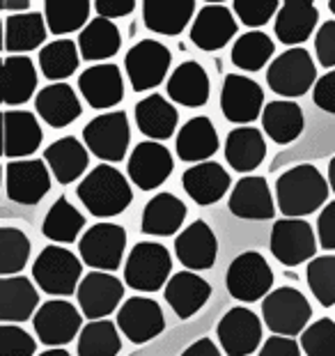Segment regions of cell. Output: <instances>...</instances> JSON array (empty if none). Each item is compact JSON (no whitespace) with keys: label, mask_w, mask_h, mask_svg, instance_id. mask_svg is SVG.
Wrapping results in <instances>:
<instances>
[{"label":"cell","mask_w":335,"mask_h":356,"mask_svg":"<svg viewBox=\"0 0 335 356\" xmlns=\"http://www.w3.org/2000/svg\"><path fill=\"white\" fill-rule=\"evenodd\" d=\"M273 40L260 30L241 35L232 47V63L243 72H260L273 56Z\"/></svg>","instance_id":"41"},{"label":"cell","mask_w":335,"mask_h":356,"mask_svg":"<svg viewBox=\"0 0 335 356\" xmlns=\"http://www.w3.org/2000/svg\"><path fill=\"white\" fill-rule=\"evenodd\" d=\"M126 232L117 223H97L79 241L81 260L97 271L113 274L124 255Z\"/></svg>","instance_id":"10"},{"label":"cell","mask_w":335,"mask_h":356,"mask_svg":"<svg viewBox=\"0 0 335 356\" xmlns=\"http://www.w3.org/2000/svg\"><path fill=\"white\" fill-rule=\"evenodd\" d=\"M174 253L177 260L191 271H204L211 269L218 255V241L214 230L204 221H193L184 232L177 234L174 239Z\"/></svg>","instance_id":"20"},{"label":"cell","mask_w":335,"mask_h":356,"mask_svg":"<svg viewBox=\"0 0 335 356\" xmlns=\"http://www.w3.org/2000/svg\"><path fill=\"white\" fill-rule=\"evenodd\" d=\"M317 234L324 251H335V200L322 209L317 218Z\"/></svg>","instance_id":"52"},{"label":"cell","mask_w":335,"mask_h":356,"mask_svg":"<svg viewBox=\"0 0 335 356\" xmlns=\"http://www.w3.org/2000/svg\"><path fill=\"white\" fill-rule=\"evenodd\" d=\"M264 106V90L253 79L241 74H227L223 90H220V108L230 122L239 127H248V122L257 120Z\"/></svg>","instance_id":"15"},{"label":"cell","mask_w":335,"mask_h":356,"mask_svg":"<svg viewBox=\"0 0 335 356\" xmlns=\"http://www.w3.org/2000/svg\"><path fill=\"white\" fill-rule=\"evenodd\" d=\"M181 186L191 195V200L207 207V204L218 202L230 188V175L220 163L216 161H204L197 163L193 168H188L181 175Z\"/></svg>","instance_id":"26"},{"label":"cell","mask_w":335,"mask_h":356,"mask_svg":"<svg viewBox=\"0 0 335 356\" xmlns=\"http://www.w3.org/2000/svg\"><path fill=\"white\" fill-rule=\"evenodd\" d=\"M260 356H301V350H299V345L294 343V338L271 336L262 345Z\"/></svg>","instance_id":"53"},{"label":"cell","mask_w":335,"mask_h":356,"mask_svg":"<svg viewBox=\"0 0 335 356\" xmlns=\"http://www.w3.org/2000/svg\"><path fill=\"white\" fill-rule=\"evenodd\" d=\"M85 147L104 163H117L126 156L129 140H131V127H129L126 113H104L83 129Z\"/></svg>","instance_id":"6"},{"label":"cell","mask_w":335,"mask_h":356,"mask_svg":"<svg viewBox=\"0 0 335 356\" xmlns=\"http://www.w3.org/2000/svg\"><path fill=\"white\" fill-rule=\"evenodd\" d=\"M40 356H72L67 350H63V347H56V350H47L44 354H40Z\"/></svg>","instance_id":"58"},{"label":"cell","mask_w":335,"mask_h":356,"mask_svg":"<svg viewBox=\"0 0 335 356\" xmlns=\"http://www.w3.org/2000/svg\"><path fill=\"white\" fill-rule=\"evenodd\" d=\"M76 195L90 214L97 218H111L122 214L133 202L129 179L111 163H99L76 188Z\"/></svg>","instance_id":"2"},{"label":"cell","mask_w":335,"mask_h":356,"mask_svg":"<svg viewBox=\"0 0 335 356\" xmlns=\"http://www.w3.org/2000/svg\"><path fill=\"white\" fill-rule=\"evenodd\" d=\"M317 79V67L306 49H287L273 60L266 72V83L276 95L303 97Z\"/></svg>","instance_id":"7"},{"label":"cell","mask_w":335,"mask_h":356,"mask_svg":"<svg viewBox=\"0 0 335 356\" xmlns=\"http://www.w3.org/2000/svg\"><path fill=\"white\" fill-rule=\"evenodd\" d=\"M165 90L174 104H181L186 108H197V106H204L209 102L211 83L204 67L197 65L195 60H188V63H181L172 72Z\"/></svg>","instance_id":"25"},{"label":"cell","mask_w":335,"mask_h":356,"mask_svg":"<svg viewBox=\"0 0 335 356\" xmlns=\"http://www.w3.org/2000/svg\"><path fill=\"white\" fill-rule=\"evenodd\" d=\"M303 111L294 102H271L264 106L262 113V127L266 136L278 143V145H289L301 136L303 131Z\"/></svg>","instance_id":"37"},{"label":"cell","mask_w":335,"mask_h":356,"mask_svg":"<svg viewBox=\"0 0 335 356\" xmlns=\"http://www.w3.org/2000/svg\"><path fill=\"white\" fill-rule=\"evenodd\" d=\"M79 90L92 108H113L124 97V81L120 67L115 65H95L88 67L79 76Z\"/></svg>","instance_id":"22"},{"label":"cell","mask_w":335,"mask_h":356,"mask_svg":"<svg viewBox=\"0 0 335 356\" xmlns=\"http://www.w3.org/2000/svg\"><path fill=\"white\" fill-rule=\"evenodd\" d=\"M122 340L117 327L108 320L90 322L79 336V356H117Z\"/></svg>","instance_id":"43"},{"label":"cell","mask_w":335,"mask_h":356,"mask_svg":"<svg viewBox=\"0 0 335 356\" xmlns=\"http://www.w3.org/2000/svg\"><path fill=\"white\" fill-rule=\"evenodd\" d=\"M83 228H85V216H83L65 195H60V198L51 204L49 214L42 223L44 237H49L51 241H56V244H72Z\"/></svg>","instance_id":"40"},{"label":"cell","mask_w":335,"mask_h":356,"mask_svg":"<svg viewBox=\"0 0 335 356\" xmlns=\"http://www.w3.org/2000/svg\"><path fill=\"white\" fill-rule=\"evenodd\" d=\"M42 74L49 81L58 83L70 79L79 67V44L72 40H56L40 51Z\"/></svg>","instance_id":"42"},{"label":"cell","mask_w":335,"mask_h":356,"mask_svg":"<svg viewBox=\"0 0 335 356\" xmlns=\"http://www.w3.org/2000/svg\"><path fill=\"white\" fill-rule=\"evenodd\" d=\"M88 152L90 149L81 140H76L74 136H65L44 149V161L60 184H72L88 170Z\"/></svg>","instance_id":"29"},{"label":"cell","mask_w":335,"mask_h":356,"mask_svg":"<svg viewBox=\"0 0 335 356\" xmlns=\"http://www.w3.org/2000/svg\"><path fill=\"white\" fill-rule=\"evenodd\" d=\"M117 327L136 345L149 343L152 338L161 336L165 329V317L161 306L154 299L131 297L122 304L117 313Z\"/></svg>","instance_id":"17"},{"label":"cell","mask_w":335,"mask_h":356,"mask_svg":"<svg viewBox=\"0 0 335 356\" xmlns=\"http://www.w3.org/2000/svg\"><path fill=\"white\" fill-rule=\"evenodd\" d=\"M95 10L99 12L101 19L113 21L131 14L136 10V3L133 0H99V3H95Z\"/></svg>","instance_id":"54"},{"label":"cell","mask_w":335,"mask_h":356,"mask_svg":"<svg viewBox=\"0 0 335 356\" xmlns=\"http://www.w3.org/2000/svg\"><path fill=\"white\" fill-rule=\"evenodd\" d=\"M120 47H122V35H120L117 26L113 24V21L101 19V17L90 21L79 35L81 58L88 60V63L113 58L120 51Z\"/></svg>","instance_id":"38"},{"label":"cell","mask_w":335,"mask_h":356,"mask_svg":"<svg viewBox=\"0 0 335 356\" xmlns=\"http://www.w3.org/2000/svg\"><path fill=\"white\" fill-rule=\"evenodd\" d=\"M76 299H79L83 317H88L90 322H99L106 315H111L124 299V285L113 274L90 271L88 276H83L79 290H76Z\"/></svg>","instance_id":"14"},{"label":"cell","mask_w":335,"mask_h":356,"mask_svg":"<svg viewBox=\"0 0 335 356\" xmlns=\"http://www.w3.org/2000/svg\"><path fill=\"white\" fill-rule=\"evenodd\" d=\"M30 257V239L26 232L19 228H0V274L7 276H21V269L26 267Z\"/></svg>","instance_id":"45"},{"label":"cell","mask_w":335,"mask_h":356,"mask_svg":"<svg viewBox=\"0 0 335 356\" xmlns=\"http://www.w3.org/2000/svg\"><path fill=\"white\" fill-rule=\"evenodd\" d=\"M315 53L322 67H335V21H326L315 35Z\"/></svg>","instance_id":"50"},{"label":"cell","mask_w":335,"mask_h":356,"mask_svg":"<svg viewBox=\"0 0 335 356\" xmlns=\"http://www.w3.org/2000/svg\"><path fill=\"white\" fill-rule=\"evenodd\" d=\"M181 356H220V350L209 338H202V340H197V343H193L188 350H184Z\"/></svg>","instance_id":"55"},{"label":"cell","mask_w":335,"mask_h":356,"mask_svg":"<svg viewBox=\"0 0 335 356\" xmlns=\"http://www.w3.org/2000/svg\"><path fill=\"white\" fill-rule=\"evenodd\" d=\"M35 350L37 343L28 331L14 324L0 327V356H33Z\"/></svg>","instance_id":"49"},{"label":"cell","mask_w":335,"mask_h":356,"mask_svg":"<svg viewBox=\"0 0 335 356\" xmlns=\"http://www.w3.org/2000/svg\"><path fill=\"white\" fill-rule=\"evenodd\" d=\"M329 184H331V191L335 193V156L331 159V163H329Z\"/></svg>","instance_id":"57"},{"label":"cell","mask_w":335,"mask_h":356,"mask_svg":"<svg viewBox=\"0 0 335 356\" xmlns=\"http://www.w3.org/2000/svg\"><path fill=\"white\" fill-rule=\"evenodd\" d=\"M170 49L156 40H142L129 49L124 67L133 92H147V90L161 86L168 70H170Z\"/></svg>","instance_id":"9"},{"label":"cell","mask_w":335,"mask_h":356,"mask_svg":"<svg viewBox=\"0 0 335 356\" xmlns=\"http://www.w3.org/2000/svg\"><path fill=\"white\" fill-rule=\"evenodd\" d=\"M83 324V313L76 310L74 304L63 299H51L44 306H40L37 315L33 317V327L37 331L42 345L51 347H63L79 336Z\"/></svg>","instance_id":"12"},{"label":"cell","mask_w":335,"mask_h":356,"mask_svg":"<svg viewBox=\"0 0 335 356\" xmlns=\"http://www.w3.org/2000/svg\"><path fill=\"white\" fill-rule=\"evenodd\" d=\"M211 297V285L195 271H179L165 285V301L181 320L193 317Z\"/></svg>","instance_id":"23"},{"label":"cell","mask_w":335,"mask_h":356,"mask_svg":"<svg viewBox=\"0 0 335 356\" xmlns=\"http://www.w3.org/2000/svg\"><path fill=\"white\" fill-rule=\"evenodd\" d=\"M5 92L3 99L7 106H19L26 104L37 90V72L33 60L26 56H7L5 67Z\"/></svg>","instance_id":"39"},{"label":"cell","mask_w":335,"mask_h":356,"mask_svg":"<svg viewBox=\"0 0 335 356\" xmlns=\"http://www.w3.org/2000/svg\"><path fill=\"white\" fill-rule=\"evenodd\" d=\"M271 253L285 267L312 262L317 253V239L312 232V225L303 218H280L271 228Z\"/></svg>","instance_id":"11"},{"label":"cell","mask_w":335,"mask_h":356,"mask_svg":"<svg viewBox=\"0 0 335 356\" xmlns=\"http://www.w3.org/2000/svg\"><path fill=\"white\" fill-rule=\"evenodd\" d=\"M195 14L193 0H179V3H163V0H145L142 21L152 33L174 37L179 35Z\"/></svg>","instance_id":"35"},{"label":"cell","mask_w":335,"mask_h":356,"mask_svg":"<svg viewBox=\"0 0 335 356\" xmlns=\"http://www.w3.org/2000/svg\"><path fill=\"white\" fill-rule=\"evenodd\" d=\"M312 99H315V104L322 111L335 115V70L324 74V76L317 81L315 90H312Z\"/></svg>","instance_id":"51"},{"label":"cell","mask_w":335,"mask_h":356,"mask_svg":"<svg viewBox=\"0 0 335 356\" xmlns=\"http://www.w3.org/2000/svg\"><path fill=\"white\" fill-rule=\"evenodd\" d=\"M28 5H30L28 0H19V3H17V0H14V3H12V0H5L0 7H3V10H28Z\"/></svg>","instance_id":"56"},{"label":"cell","mask_w":335,"mask_h":356,"mask_svg":"<svg viewBox=\"0 0 335 356\" xmlns=\"http://www.w3.org/2000/svg\"><path fill=\"white\" fill-rule=\"evenodd\" d=\"M301 347L306 356H335V322L322 317L301 333Z\"/></svg>","instance_id":"47"},{"label":"cell","mask_w":335,"mask_h":356,"mask_svg":"<svg viewBox=\"0 0 335 356\" xmlns=\"http://www.w3.org/2000/svg\"><path fill=\"white\" fill-rule=\"evenodd\" d=\"M278 209L285 218H301L317 211L329 198V181L315 165L301 163L285 170L276 181Z\"/></svg>","instance_id":"1"},{"label":"cell","mask_w":335,"mask_h":356,"mask_svg":"<svg viewBox=\"0 0 335 356\" xmlns=\"http://www.w3.org/2000/svg\"><path fill=\"white\" fill-rule=\"evenodd\" d=\"M227 207L237 218L250 221H266L276 214L271 188L264 177H241L232 188Z\"/></svg>","instance_id":"21"},{"label":"cell","mask_w":335,"mask_h":356,"mask_svg":"<svg viewBox=\"0 0 335 356\" xmlns=\"http://www.w3.org/2000/svg\"><path fill=\"white\" fill-rule=\"evenodd\" d=\"M7 198L19 204H37L51 191V170L42 159H21L5 165Z\"/></svg>","instance_id":"13"},{"label":"cell","mask_w":335,"mask_h":356,"mask_svg":"<svg viewBox=\"0 0 335 356\" xmlns=\"http://www.w3.org/2000/svg\"><path fill=\"white\" fill-rule=\"evenodd\" d=\"M172 170L174 159L170 149L161 145V143L145 140L140 145H136L131 156H129V177L142 191L158 188L172 175Z\"/></svg>","instance_id":"16"},{"label":"cell","mask_w":335,"mask_h":356,"mask_svg":"<svg viewBox=\"0 0 335 356\" xmlns=\"http://www.w3.org/2000/svg\"><path fill=\"white\" fill-rule=\"evenodd\" d=\"M136 124H138L140 134L147 136L152 140H165L170 138L177 129L179 122V113L177 108L165 102V97L161 95H149L142 102L136 104Z\"/></svg>","instance_id":"33"},{"label":"cell","mask_w":335,"mask_h":356,"mask_svg":"<svg viewBox=\"0 0 335 356\" xmlns=\"http://www.w3.org/2000/svg\"><path fill=\"white\" fill-rule=\"evenodd\" d=\"M81 260L63 246H47L33 264V278L37 280V285L53 297L74 294V290H79L81 285Z\"/></svg>","instance_id":"4"},{"label":"cell","mask_w":335,"mask_h":356,"mask_svg":"<svg viewBox=\"0 0 335 356\" xmlns=\"http://www.w3.org/2000/svg\"><path fill=\"white\" fill-rule=\"evenodd\" d=\"M218 340L227 356L253 354L262 340L260 317L243 306L227 310L218 324Z\"/></svg>","instance_id":"18"},{"label":"cell","mask_w":335,"mask_h":356,"mask_svg":"<svg viewBox=\"0 0 335 356\" xmlns=\"http://www.w3.org/2000/svg\"><path fill=\"white\" fill-rule=\"evenodd\" d=\"M329 10H331V12L335 14V0H331V3H329Z\"/></svg>","instance_id":"59"},{"label":"cell","mask_w":335,"mask_h":356,"mask_svg":"<svg viewBox=\"0 0 335 356\" xmlns=\"http://www.w3.org/2000/svg\"><path fill=\"white\" fill-rule=\"evenodd\" d=\"M90 3H56L49 0L44 3V19L47 28L53 35H70L74 30L88 26L90 19Z\"/></svg>","instance_id":"44"},{"label":"cell","mask_w":335,"mask_h":356,"mask_svg":"<svg viewBox=\"0 0 335 356\" xmlns=\"http://www.w3.org/2000/svg\"><path fill=\"white\" fill-rule=\"evenodd\" d=\"M227 292L234 299L253 304L257 299H266L273 292V271L264 255L257 251L241 253L232 260L230 269H227Z\"/></svg>","instance_id":"8"},{"label":"cell","mask_w":335,"mask_h":356,"mask_svg":"<svg viewBox=\"0 0 335 356\" xmlns=\"http://www.w3.org/2000/svg\"><path fill=\"white\" fill-rule=\"evenodd\" d=\"M312 317V306L303 292L294 287H276L262 301V320L273 331V336L294 338L306 331V324Z\"/></svg>","instance_id":"5"},{"label":"cell","mask_w":335,"mask_h":356,"mask_svg":"<svg viewBox=\"0 0 335 356\" xmlns=\"http://www.w3.org/2000/svg\"><path fill=\"white\" fill-rule=\"evenodd\" d=\"M47 19L37 12L12 14L5 19V51L7 53H28L42 47L47 40Z\"/></svg>","instance_id":"36"},{"label":"cell","mask_w":335,"mask_h":356,"mask_svg":"<svg viewBox=\"0 0 335 356\" xmlns=\"http://www.w3.org/2000/svg\"><path fill=\"white\" fill-rule=\"evenodd\" d=\"M317 21H319V12L312 3H306V0H287V3L280 5V12L276 17L278 42L287 44V47H299V44L310 40Z\"/></svg>","instance_id":"32"},{"label":"cell","mask_w":335,"mask_h":356,"mask_svg":"<svg viewBox=\"0 0 335 356\" xmlns=\"http://www.w3.org/2000/svg\"><path fill=\"white\" fill-rule=\"evenodd\" d=\"M35 108L44 122L53 129H63L81 118V102L76 97L74 88L67 83H53V86L42 88L35 97Z\"/></svg>","instance_id":"24"},{"label":"cell","mask_w":335,"mask_h":356,"mask_svg":"<svg viewBox=\"0 0 335 356\" xmlns=\"http://www.w3.org/2000/svg\"><path fill=\"white\" fill-rule=\"evenodd\" d=\"M5 156L24 159L37 152L42 145V127L28 111H5Z\"/></svg>","instance_id":"30"},{"label":"cell","mask_w":335,"mask_h":356,"mask_svg":"<svg viewBox=\"0 0 335 356\" xmlns=\"http://www.w3.org/2000/svg\"><path fill=\"white\" fill-rule=\"evenodd\" d=\"M308 285L322 306H335V255H319L308 264Z\"/></svg>","instance_id":"46"},{"label":"cell","mask_w":335,"mask_h":356,"mask_svg":"<svg viewBox=\"0 0 335 356\" xmlns=\"http://www.w3.org/2000/svg\"><path fill=\"white\" fill-rule=\"evenodd\" d=\"M191 42L202 51H218L237 35V21L225 5H204L195 14L191 26Z\"/></svg>","instance_id":"19"},{"label":"cell","mask_w":335,"mask_h":356,"mask_svg":"<svg viewBox=\"0 0 335 356\" xmlns=\"http://www.w3.org/2000/svg\"><path fill=\"white\" fill-rule=\"evenodd\" d=\"M172 257L168 248L156 241H138L124 264V280L138 292H156L170 276Z\"/></svg>","instance_id":"3"},{"label":"cell","mask_w":335,"mask_h":356,"mask_svg":"<svg viewBox=\"0 0 335 356\" xmlns=\"http://www.w3.org/2000/svg\"><path fill=\"white\" fill-rule=\"evenodd\" d=\"M232 10L243 26L260 28L264 24H269L273 14L280 12V5L276 0H234Z\"/></svg>","instance_id":"48"},{"label":"cell","mask_w":335,"mask_h":356,"mask_svg":"<svg viewBox=\"0 0 335 356\" xmlns=\"http://www.w3.org/2000/svg\"><path fill=\"white\" fill-rule=\"evenodd\" d=\"M266 156V140L260 129L237 127L225 138V159L237 172H253Z\"/></svg>","instance_id":"31"},{"label":"cell","mask_w":335,"mask_h":356,"mask_svg":"<svg viewBox=\"0 0 335 356\" xmlns=\"http://www.w3.org/2000/svg\"><path fill=\"white\" fill-rule=\"evenodd\" d=\"M40 294L26 276H7L0 280V322H26L35 317Z\"/></svg>","instance_id":"28"},{"label":"cell","mask_w":335,"mask_h":356,"mask_svg":"<svg viewBox=\"0 0 335 356\" xmlns=\"http://www.w3.org/2000/svg\"><path fill=\"white\" fill-rule=\"evenodd\" d=\"M186 214V204L177 195L158 193L145 204L140 228L142 232L154 234V237H172L174 232H179Z\"/></svg>","instance_id":"34"},{"label":"cell","mask_w":335,"mask_h":356,"mask_svg":"<svg viewBox=\"0 0 335 356\" xmlns=\"http://www.w3.org/2000/svg\"><path fill=\"white\" fill-rule=\"evenodd\" d=\"M174 147H177V156L181 161L188 163H204L207 159H211L218 149V134L216 127L211 124L209 118L197 115L191 118L188 122L179 129L177 140H174Z\"/></svg>","instance_id":"27"}]
</instances>
